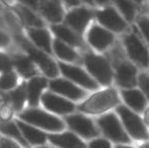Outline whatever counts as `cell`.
Wrapping results in <instances>:
<instances>
[{"label":"cell","instance_id":"6da1fadb","mask_svg":"<svg viewBox=\"0 0 149 148\" xmlns=\"http://www.w3.org/2000/svg\"><path fill=\"white\" fill-rule=\"evenodd\" d=\"M11 35L15 47L22 50L31 58V61L38 67L40 73L48 79H53L59 76L60 72L58 62H56L52 55L36 47L24 35V31L22 33H15Z\"/></svg>","mask_w":149,"mask_h":148},{"label":"cell","instance_id":"7a4b0ae2","mask_svg":"<svg viewBox=\"0 0 149 148\" xmlns=\"http://www.w3.org/2000/svg\"><path fill=\"white\" fill-rule=\"evenodd\" d=\"M18 120L31 125L44 132L59 133L66 129L63 119L47 112L43 108H26L19 114L16 115Z\"/></svg>","mask_w":149,"mask_h":148},{"label":"cell","instance_id":"3957f363","mask_svg":"<svg viewBox=\"0 0 149 148\" xmlns=\"http://www.w3.org/2000/svg\"><path fill=\"white\" fill-rule=\"evenodd\" d=\"M120 105V99L117 91L113 88L100 90L86 97L76 109L84 115H100Z\"/></svg>","mask_w":149,"mask_h":148},{"label":"cell","instance_id":"277c9868","mask_svg":"<svg viewBox=\"0 0 149 148\" xmlns=\"http://www.w3.org/2000/svg\"><path fill=\"white\" fill-rule=\"evenodd\" d=\"M119 119L130 138L138 141H147L149 133L147 126L137 113L133 112L126 106L119 105L116 109Z\"/></svg>","mask_w":149,"mask_h":148},{"label":"cell","instance_id":"5b68a950","mask_svg":"<svg viewBox=\"0 0 149 148\" xmlns=\"http://www.w3.org/2000/svg\"><path fill=\"white\" fill-rule=\"evenodd\" d=\"M96 125L102 132L106 139L117 144H128L131 142V138L124 129L119 117L114 113H108L100 116L96 121Z\"/></svg>","mask_w":149,"mask_h":148},{"label":"cell","instance_id":"8992f818","mask_svg":"<svg viewBox=\"0 0 149 148\" xmlns=\"http://www.w3.org/2000/svg\"><path fill=\"white\" fill-rule=\"evenodd\" d=\"M63 121L67 128H69V131L76 134L81 139L91 140V139L98 137L100 135V130L97 126L94 124V122L89 117L84 114L73 113V114L65 116Z\"/></svg>","mask_w":149,"mask_h":148},{"label":"cell","instance_id":"52a82bcc","mask_svg":"<svg viewBox=\"0 0 149 148\" xmlns=\"http://www.w3.org/2000/svg\"><path fill=\"white\" fill-rule=\"evenodd\" d=\"M83 62L90 76L97 83L109 85L113 80V72L109 62L102 56L93 53H86L83 56Z\"/></svg>","mask_w":149,"mask_h":148},{"label":"cell","instance_id":"ba28073f","mask_svg":"<svg viewBox=\"0 0 149 148\" xmlns=\"http://www.w3.org/2000/svg\"><path fill=\"white\" fill-rule=\"evenodd\" d=\"M58 67H59L60 74H62L64 78L75 83L81 88L85 90H95L96 88H98V83L90 76L88 72H86L80 66L64 63V62H58Z\"/></svg>","mask_w":149,"mask_h":148},{"label":"cell","instance_id":"9c48e42d","mask_svg":"<svg viewBox=\"0 0 149 148\" xmlns=\"http://www.w3.org/2000/svg\"><path fill=\"white\" fill-rule=\"evenodd\" d=\"M40 106L47 112L58 117H65L67 115L73 114L76 110V106L73 101L52 92L49 89H47L42 94Z\"/></svg>","mask_w":149,"mask_h":148},{"label":"cell","instance_id":"30bf717a","mask_svg":"<svg viewBox=\"0 0 149 148\" xmlns=\"http://www.w3.org/2000/svg\"><path fill=\"white\" fill-rule=\"evenodd\" d=\"M48 89L56 94H59L61 97L73 101V103L83 101L87 95V91L85 89L79 87L78 85L71 82L68 79L60 76L53 79H49Z\"/></svg>","mask_w":149,"mask_h":148},{"label":"cell","instance_id":"8fae6325","mask_svg":"<svg viewBox=\"0 0 149 148\" xmlns=\"http://www.w3.org/2000/svg\"><path fill=\"white\" fill-rule=\"evenodd\" d=\"M93 17V13L90 9L82 6H75L65 13L63 24L74 31L77 35L82 36L88 26L90 20Z\"/></svg>","mask_w":149,"mask_h":148},{"label":"cell","instance_id":"7c38bea8","mask_svg":"<svg viewBox=\"0 0 149 148\" xmlns=\"http://www.w3.org/2000/svg\"><path fill=\"white\" fill-rule=\"evenodd\" d=\"M8 53H9L10 59H11L13 70L19 75L22 79L28 80L36 75L41 74L38 67L31 61V58L26 53H24L22 50L17 48V49H13Z\"/></svg>","mask_w":149,"mask_h":148},{"label":"cell","instance_id":"4fadbf2b","mask_svg":"<svg viewBox=\"0 0 149 148\" xmlns=\"http://www.w3.org/2000/svg\"><path fill=\"white\" fill-rule=\"evenodd\" d=\"M38 13L51 26L63 22L66 11L60 0H39Z\"/></svg>","mask_w":149,"mask_h":148},{"label":"cell","instance_id":"5bb4252c","mask_svg":"<svg viewBox=\"0 0 149 148\" xmlns=\"http://www.w3.org/2000/svg\"><path fill=\"white\" fill-rule=\"evenodd\" d=\"M124 44L130 58L138 65L146 67L149 64V52L141 40L131 33L124 38Z\"/></svg>","mask_w":149,"mask_h":148},{"label":"cell","instance_id":"9a60e30c","mask_svg":"<svg viewBox=\"0 0 149 148\" xmlns=\"http://www.w3.org/2000/svg\"><path fill=\"white\" fill-rule=\"evenodd\" d=\"M49 79L44 75H36L26 80V97H28V108L40 107L41 97L48 89Z\"/></svg>","mask_w":149,"mask_h":148},{"label":"cell","instance_id":"2e32d148","mask_svg":"<svg viewBox=\"0 0 149 148\" xmlns=\"http://www.w3.org/2000/svg\"><path fill=\"white\" fill-rule=\"evenodd\" d=\"M11 9L22 24L24 30L28 28H45L47 26L43 17L37 11L26 7V6L15 2L11 6Z\"/></svg>","mask_w":149,"mask_h":148},{"label":"cell","instance_id":"e0dca14e","mask_svg":"<svg viewBox=\"0 0 149 148\" xmlns=\"http://www.w3.org/2000/svg\"><path fill=\"white\" fill-rule=\"evenodd\" d=\"M48 142L53 148H86V143L71 131L48 134Z\"/></svg>","mask_w":149,"mask_h":148},{"label":"cell","instance_id":"ac0fdd59","mask_svg":"<svg viewBox=\"0 0 149 148\" xmlns=\"http://www.w3.org/2000/svg\"><path fill=\"white\" fill-rule=\"evenodd\" d=\"M24 35L29 40L39 49L53 56L52 53V42H53V35L51 31L45 28H24Z\"/></svg>","mask_w":149,"mask_h":148},{"label":"cell","instance_id":"d6986e66","mask_svg":"<svg viewBox=\"0 0 149 148\" xmlns=\"http://www.w3.org/2000/svg\"><path fill=\"white\" fill-rule=\"evenodd\" d=\"M86 40L92 48L97 51H104L113 44L114 35L107 28L97 24H93L87 31Z\"/></svg>","mask_w":149,"mask_h":148},{"label":"cell","instance_id":"ffe728a7","mask_svg":"<svg viewBox=\"0 0 149 148\" xmlns=\"http://www.w3.org/2000/svg\"><path fill=\"white\" fill-rule=\"evenodd\" d=\"M95 16L102 28H109L117 33L123 32L126 28L124 18L113 7H106L95 12Z\"/></svg>","mask_w":149,"mask_h":148},{"label":"cell","instance_id":"44dd1931","mask_svg":"<svg viewBox=\"0 0 149 148\" xmlns=\"http://www.w3.org/2000/svg\"><path fill=\"white\" fill-rule=\"evenodd\" d=\"M15 121L20 132H22V137L26 141V143L30 145V147L35 146L38 148L44 146L48 143V133L31 126L28 123L22 122L18 119H15Z\"/></svg>","mask_w":149,"mask_h":148},{"label":"cell","instance_id":"7402d4cb","mask_svg":"<svg viewBox=\"0 0 149 148\" xmlns=\"http://www.w3.org/2000/svg\"><path fill=\"white\" fill-rule=\"evenodd\" d=\"M50 31L54 38L64 42L65 44L71 46L72 48H82L83 42L81 40V37L77 35L74 31L71 30L69 26L64 24L63 22L50 26Z\"/></svg>","mask_w":149,"mask_h":148},{"label":"cell","instance_id":"603a6c76","mask_svg":"<svg viewBox=\"0 0 149 148\" xmlns=\"http://www.w3.org/2000/svg\"><path fill=\"white\" fill-rule=\"evenodd\" d=\"M117 82L124 88H133L137 83V69L130 62H120L116 69Z\"/></svg>","mask_w":149,"mask_h":148},{"label":"cell","instance_id":"cb8c5ba5","mask_svg":"<svg viewBox=\"0 0 149 148\" xmlns=\"http://www.w3.org/2000/svg\"><path fill=\"white\" fill-rule=\"evenodd\" d=\"M7 101L10 108L16 115L19 114L28 108V97H26V80H22V82L12 90L6 92Z\"/></svg>","mask_w":149,"mask_h":148},{"label":"cell","instance_id":"d4e9b609","mask_svg":"<svg viewBox=\"0 0 149 148\" xmlns=\"http://www.w3.org/2000/svg\"><path fill=\"white\" fill-rule=\"evenodd\" d=\"M52 53L59 59V62L74 64L80 60V57L74 48L56 38H53L52 42Z\"/></svg>","mask_w":149,"mask_h":148},{"label":"cell","instance_id":"484cf974","mask_svg":"<svg viewBox=\"0 0 149 148\" xmlns=\"http://www.w3.org/2000/svg\"><path fill=\"white\" fill-rule=\"evenodd\" d=\"M124 101L130 110L135 113H141L146 109L147 99L140 90L135 88H126L121 92Z\"/></svg>","mask_w":149,"mask_h":148},{"label":"cell","instance_id":"4316f807","mask_svg":"<svg viewBox=\"0 0 149 148\" xmlns=\"http://www.w3.org/2000/svg\"><path fill=\"white\" fill-rule=\"evenodd\" d=\"M0 134L2 136H5L18 142L24 148H31L30 145L26 143V141L22 137V132L16 124V121L13 119L0 120Z\"/></svg>","mask_w":149,"mask_h":148},{"label":"cell","instance_id":"83f0119b","mask_svg":"<svg viewBox=\"0 0 149 148\" xmlns=\"http://www.w3.org/2000/svg\"><path fill=\"white\" fill-rule=\"evenodd\" d=\"M22 80L24 79L20 78L19 75L14 70L1 73L0 74V91L8 92V91L12 90L22 82Z\"/></svg>","mask_w":149,"mask_h":148},{"label":"cell","instance_id":"f1b7e54d","mask_svg":"<svg viewBox=\"0 0 149 148\" xmlns=\"http://www.w3.org/2000/svg\"><path fill=\"white\" fill-rule=\"evenodd\" d=\"M114 2L124 14L126 19L129 22L133 20L136 14V8L132 0H114Z\"/></svg>","mask_w":149,"mask_h":148},{"label":"cell","instance_id":"f546056e","mask_svg":"<svg viewBox=\"0 0 149 148\" xmlns=\"http://www.w3.org/2000/svg\"><path fill=\"white\" fill-rule=\"evenodd\" d=\"M15 48L12 35L9 31L0 28V51L10 52Z\"/></svg>","mask_w":149,"mask_h":148},{"label":"cell","instance_id":"4dcf8cb0","mask_svg":"<svg viewBox=\"0 0 149 148\" xmlns=\"http://www.w3.org/2000/svg\"><path fill=\"white\" fill-rule=\"evenodd\" d=\"M13 70L12 62L8 52L0 51V74Z\"/></svg>","mask_w":149,"mask_h":148},{"label":"cell","instance_id":"1f68e13d","mask_svg":"<svg viewBox=\"0 0 149 148\" xmlns=\"http://www.w3.org/2000/svg\"><path fill=\"white\" fill-rule=\"evenodd\" d=\"M86 148H113V146L111 141H109L108 139L96 137L87 143Z\"/></svg>","mask_w":149,"mask_h":148},{"label":"cell","instance_id":"d6a6232c","mask_svg":"<svg viewBox=\"0 0 149 148\" xmlns=\"http://www.w3.org/2000/svg\"><path fill=\"white\" fill-rule=\"evenodd\" d=\"M138 84L146 99L149 101V75L147 73H141L138 77Z\"/></svg>","mask_w":149,"mask_h":148},{"label":"cell","instance_id":"836d02e7","mask_svg":"<svg viewBox=\"0 0 149 148\" xmlns=\"http://www.w3.org/2000/svg\"><path fill=\"white\" fill-rule=\"evenodd\" d=\"M0 148H24L16 141L7 138L5 136H0Z\"/></svg>","mask_w":149,"mask_h":148},{"label":"cell","instance_id":"e575fe53","mask_svg":"<svg viewBox=\"0 0 149 148\" xmlns=\"http://www.w3.org/2000/svg\"><path fill=\"white\" fill-rule=\"evenodd\" d=\"M138 26L141 30L142 34L144 35L145 39L149 43V18L147 17H141L138 20Z\"/></svg>","mask_w":149,"mask_h":148},{"label":"cell","instance_id":"d590c367","mask_svg":"<svg viewBox=\"0 0 149 148\" xmlns=\"http://www.w3.org/2000/svg\"><path fill=\"white\" fill-rule=\"evenodd\" d=\"M16 3H19L22 5H24L31 9L35 10L38 12V7H39V0H15Z\"/></svg>","mask_w":149,"mask_h":148},{"label":"cell","instance_id":"8d00e7d4","mask_svg":"<svg viewBox=\"0 0 149 148\" xmlns=\"http://www.w3.org/2000/svg\"><path fill=\"white\" fill-rule=\"evenodd\" d=\"M9 105L7 101V95H6V92H2L0 91V114L2 113L4 109H5L7 106Z\"/></svg>","mask_w":149,"mask_h":148},{"label":"cell","instance_id":"74e56055","mask_svg":"<svg viewBox=\"0 0 149 148\" xmlns=\"http://www.w3.org/2000/svg\"><path fill=\"white\" fill-rule=\"evenodd\" d=\"M61 2H62L63 4H64V6H68V7H75V6H79V4H80V1L79 0H60Z\"/></svg>","mask_w":149,"mask_h":148},{"label":"cell","instance_id":"f35d334b","mask_svg":"<svg viewBox=\"0 0 149 148\" xmlns=\"http://www.w3.org/2000/svg\"><path fill=\"white\" fill-rule=\"evenodd\" d=\"M0 28H4V30H8V26H7V22H6V18L3 14L0 13Z\"/></svg>","mask_w":149,"mask_h":148},{"label":"cell","instance_id":"ab89813d","mask_svg":"<svg viewBox=\"0 0 149 148\" xmlns=\"http://www.w3.org/2000/svg\"><path fill=\"white\" fill-rule=\"evenodd\" d=\"M0 2L7 6H12L14 3H15V0H0Z\"/></svg>","mask_w":149,"mask_h":148},{"label":"cell","instance_id":"60d3db41","mask_svg":"<svg viewBox=\"0 0 149 148\" xmlns=\"http://www.w3.org/2000/svg\"><path fill=\"white\" fill-rule=\"evenodd\" d=\"M93 3H96V4H100V5H104V4L108 3L110 0H92Z\"/></svg>","mask_w":149,"mask_h":148},{"label":"cell","instance_id":"b9f144b4","mask_svg":"<svg viewBox=\"0 0 149 148\" xmlns=\"http://www.w3.org/2000/svg\"><path fill=\"white\" fill-rule=\"evenodd\" d=\"M144 123H145V125H147V126L149 127V110L145 113V119H144Z\"/></svg>","mask_w":149,"mask_h":148},{"label":"cell","instance_id":"7bdbcfd3","mask_svg":"<svg viewBox=\"0 0 149 148\" xmlns=\"http://www.w3.org/2000/svg\"><path fill=\"white\" fill-rule=\"evenodd\" d=\"M115 148H134V147L130 146V145H127V144H117Z\"/></svg>","mask_w":149,"mask_h":148},{"label":"cell","instance_id":"ee69618b","mask_svg":"<svg viewBox=\"0 0 149 148\" xmlns=\"http://www.w3.org/2000/svg\"><path fill=\"white\" fill-rule=\"evenodd\" d=\"M80 2H83V3H85V4H88V5H93V1L92 0H79Z\"/></svg>","mask_w":149,"mask_h":148},{"label":"cell","instance_id":"f6af8a7d","mask_svg":"<svg viewBox=\"0 0 149 148\" xmlns=\"http://www.w3.org/2000/svg\"><path fill=\"white\" fill-rule=\"evenodd\" d=\"M139 148H149V142H144L143 144H141Z\"/></svg>","mask_w":149,"mask_h":148},{"label":"cell","instance_id":"bcb514c9","mask_svg":"<svg viewBox=\"0 0 149 148\" xmlns=\"http://www.w3.org/2000/svg\"><path fill=\"white\" fill-rule=\"evenodd\" d=\"M135 2H137V3H142L143 1H145V0H134Z\"/></svg>","mask_w":149,"mask_h":148},{"label":"cell","instance_id":"7dc6e473","mask_svg":"<svg viewBox=\"0 0 149 148\" xmlns=\"http://www.w3.org/2000/svg\"><path fill=\"white\" fill-rule=\"evenodd\" d=\"M38 148H53V147H51V146H47V145H44V146L38 147Z\"/></svg>","mask_w":149,"mask_h":148},{"label":"cell","instance_id":"c3c4849f","mask_svg":"<svg viewBox=\"0 0 149 148\" xmlns=\"http://www.w3.org/2000/svg\"><path fill=\"white\" fill-rule=\"evenodd\" d=\"M148 139H149V137H148Z\"/></svg>","mask_w":149,"mask_h":148}]
</instances>
